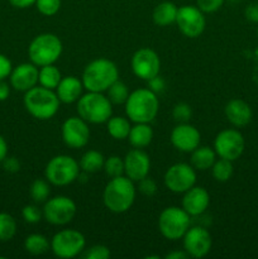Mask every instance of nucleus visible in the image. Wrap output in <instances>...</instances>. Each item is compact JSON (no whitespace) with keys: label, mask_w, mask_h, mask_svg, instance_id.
<instances>
[{"label":"nucleus","mask_w":258,"mask_h":259,"mask_svg":"<svg viewBox=\"0 0 258 259\" xmlns=\"http://www.w3.org/2000/svg\"><path fill=\"white\" fill-rule=\"evenodd\" d=\"M158 109V98L149 89L133 91L125 101V113L134 123H151L157 116Z\"/></svg>","instance_id":"2"},{"label":"nucleus","mask_w":258,"mask_h":259,"mask_svg":"<svg viewBox=\"0 0 258 259\" xmlns=\"http://www.w3.org/2000/svg\"><path fill=\"white\" fill-rule=\"evenodd\" d=\"M50 185L47 181L42 179H37L33 181V184L30 185L29 194L30 197L33 199V201L40 204V202L47 201L48 196H50Z\"/></svg>","instance_id":"33"},{"label":"nucleus","mask_w":258,"mask_h":259,"mask_svg":"<svg viewBox=\"0 0 258 259\" xmlns=\"http://www.w3.org/2000/svg\"><path fill=\"white\" fill-rule=\"evenodd\" d=\"M210 204V195L204 187L192 186L191 189L185 192L182 199V209L190 217H199L204 214Z\"/></svg>","instance_id":"20"},{"label":"nucleus","mask_w":258,"mask_h":259,"mask_svg":"<svg viewBox=\"0 0 258 259\" xmlns=\"http://www.w3.org/2000/svg\"><path fill=\"white\" fill-rule=\"evenodd\" d=\"M12 71V61H10L7 56L0 53V80H5L7 77H9Z\"/></svg>","instance_id":"41"},{"label":"nucleus","mask_w":258,"mask_h":259,"mask_svg":"<svg viewBox=\"0 0 258 259\" xmlns=\"http://www.w3.org/2000/svg\"><path fill=\"white\" fill-rule=\"evenodd\" d=\"M10 95V86L4 80H0V101H5Z\"/></svg>","instance_id":"46"},{"label":"nucleus","mask_w":258,"mask_h":259,"mask_svg":"<svg viewBox=\"0 0 258 259\" xmlns=\"http://www.w3.org/2000/svg\"><path fill=\"white\" fill-rule=\"evenodd\" d=\"M215 157L217 153L210 147H197L195 151H192L191 166L199 171H206L215 163Z\"/></svg>","instance_id":"25"},{"label":"nucleus","mask_w":258,"mask_h":259,"mask_svg":"<svg viewBox=\"0 0 258 259\" xmlns=\"http://www.w3.org/2000/svg\"><path fill=\"white\" fill-rule=\"evenodd\" d=\"M9 3L18 9H25V8H29L35 4V0H9Z\"/></svg>","instance_id":"45"},{"label":"nucleus","mask_w":258,"mask_h":259,"mask_svg":"<svg viewBox=\"0 0 258 259\" xmlns=\"http://www.w3.org/2000/svg\"><path fill=\"white\" fill-rule=\"evenodd\" d=\"M105 158L98 151H88L80 159V168L85 174H95L104 168Z\"/></svg>","instance_id":"26"},{"label":"nucleus","mask_w":258,"mask_h":259,"mask_svg":"<svg viewBox=\"0 0 258 259\" xmlns=\"http://www.w3.org/2000/svg\"><path fill=\"white\" fill-rule=\"evenodd\" d=\"M212 245L211 235L201 227L189 228L184 235L185 252L192 258H202L210 252Z\"/></svg>","instance_id":"16"},{"label":"nucleus","mask_w":258,"mask_h":259,"mask_svg":"<svg viewBox=\"0 0 258 259\" xmlns=\"http://www.w3.org/2000/svg\"><path fill=\"white\" fill-rule=\"evenodd\" d=\"M38 75L39 71L34 63H20L10 73V85L17 91L25 93L37 85Z\"/></svg>","instance_id":"19"},{"label":"nucleus","mask_w":258,"mask_h":259,"mask_svg":"<svg viewBox=\"0 0 258 259\" xmlns=\"http://www.w3.org/2000/svg\"><path fill=\"white\" fill-rule=\"evenodd\" d=\"M172 115H174L175 120L179 121V123H187L192 115L191 106L186 103L176 104L174 106V110H172Z\"/></svg>","instance_id":"36"},{"label":"nucleus","mask_w":258,"mask_h":259,"mask_svg":"<svg viewBox=\"0 0 258 259\" xmlns=\"http://www.w3.org/2000/svg\"><path fill=\"white\" fill-rule=\"evenodd\" d=\"M3 164H4L5 171L10 172V174H15V172L19 171V168H20L19 162H18V159L14 158V157L5 158L4 161H3Z\"/></svg>","instance_id":"43"},{"label":"nucleus","mask_w":258,"mask_h":259,"mask_svg":"<svg viewBox=\"0 0 258 259\" xmlns=\"http://www.w3.org/2000/svg\"><path fill=\"white\" fill-rule=\"evenodd\" d=\"M212 177L218 182H227L229 181L230 177L233 176V164L232 161L225 158H220L219 161H215L211 167Z\"/></svg>","instance_id":"32"},{"label":"nucleus","mask_w":258,"mask_h":259,"mask_svg":"<svg viewBox=\"0 0 258 259\" xmlns=\"http://www.w3.org/2000/svg\"><path fill=\"white\" fill-rule=\"evenodd\" d=\"M225 0H196V7L202 13L218 12L223 7Z\"/></svg>","instance_id":"39"},{"label":"nucleus","mask_w":258,"mask_h":259,"mask_svg":"<svg viewBox=\"0 0 258 259\" xmlns=\"http://www.w3.org/2000/svg\"><path fill=\"white\" fill-rule=\"evenodd\" d=\"M8 154V144L5 142V139L0 136V163L7 158Z\"/></svg>","instance_id":"47"},{"label":"nucleus","mask_w":258,"mask_h":259,"mask_svg":"<svg viewBox=\"0 0 258 259\" xmlns=\"http://www.w3.org/2000/svg\"><path fill=\"white\" fill-rule=\"evenodd\" d=\"M138 189H139V191L144 195V196L151 197L156 194L157 185H156V182H154V180L149 179V177L147 176V177H144V179L139 180Z\"/></svg>","instance_id":"40"},{"label":"nucleus","mask_w":258,"mask_h":259,"mask_svg":"<svg viewBox=\"0 0 258 259\" xmlns=\"http://www.w3.org/2000/svg\"><path fill=\"white\" fill-rule=\"evenodd\" d=\"M62 42L53 33H42L30 42L28 56L35 66L53 65L62 53Z\"/></svg>","instance_id":"6"},{"label":"nucleus","mask_w":258,"mask_h":259,"mask_svg":"<svg viewBox=\"0 0 258 259\" xmlns=\"http://www.w3.org/2000/svg\"><path fill=\"white\" fill-rule=\"evenodd\" d=\"M104 171L109 177L114 179V177L123 176L124 174V159H121L118 156H110L109 158L105 159L104 163Z\"/></svg>","instance_id":"34"},{"label":"nucleus","mask_w":258,"mask_h":259,"mask_svg":"<svg viewBox=\"0 0 258 259\" xmlns=\"http://www.w3.org/2000/svg\"><path fill=\"white\" fill-rule=\"evenodd\" d=\"M119 77L115 63L106 58L93 61L85 67L82 73V85L88 91L103 93L106 91Z\"/></svg>","instance_id":"3"},{"label":"nucleus","mask_w":258,"mask_h":259,"mask_svg":"<svg viewBox=\"0 0 258 259\" xmlns=\"http://www.w3.org/2000/svg\"><path fill=\"white\" fill-rule=\"evenodd\" d=\"M128 139L134 148H144L153 139V131L148 123H136L129 132Z\"/></svg>","instance_id":"23"},{"label":"nucleus","mask_w":258,"mask_h":259,"mask_svg":"<svg viewBox=\"0 0 258 259\" xmlns=\"http://www.w3.org/2000/svg\"><path fill=\"white\" fill-rule=\"evenodd\" d=\"M76 204L67 196H56L47 200L43 206V217L52 225H66L75 218Z\"/></svg>","instance_id":"10"},{"label":"nucleus","mask_w":258,"mask_h":259,"mask_svg":"<svg viewBox=\"0 0 258 259\" xmlns=\"http://www.w3.org/2000/svg\"><path fill=\"white\" fill-rule=\"evenodd\" d=\"M80 164L70 156H56L47 163L45 176L50 184L55 186H66L77 180L80 175Z\"/></svg>","instance_id":"7"},{"label":"nucleus","mask_w":258,"mask_h":259,"mask_svg":"<svg viewBox=\"0 0 258 259\" xmlns=\"http://www.w3.org/2000/svg\"><path fill=\"white\" fill-rule=\"evenodd\" d=\"M176 23L180 32L189 38H196L202 34L206 25L204 13L197 7L192 5H184L179 8Z\"/></svg>","instance_id":"12"},{"label":"nucleus","mask_w":258,"mask_h":259,"mask_svg":"<svg viewBox=\"0 0 258 259\" xmlns=\"http://www.w3.org/2000/svg\"><path fill=\"white\" fill-rule=\"evenodd\" d=\"M61 134H62L63 142L68 147L75 149L85 147L90 139V129H89L88 121L77 116H71L67 120H65L61 128Z\"/></svg>","instance_id":"15"},{"label":"nucleus","mask_w":258,"mask_h":259,"mask_svg":"<svg viewBox=\"0 0 258 259\" xmlns=\"http://www.w3.org/2000/svg\"><path fill=\"white\" fill-rule=\"evenodd\" d=\"M245 18H247L249 22L258 23V3H252V4L248 5L245 8Z\"/></svg>","instance_id":"42"},{"label":"nucleus","mask_w":258,"mask_h":259,"mask_svg":"<svg viewBox=\"0 0 258 259\" xmlns=\"http://www.w3.org/2000/svg\"><path fill=\"white\" fill-rule=\"evenodd\" d=\"M158 228L166 239L177 240L184 238L190 228V215L177 206L166 207L158 218Z\"/></svg>","instance_id":"8"},{"label":"nucleus","mask_w":258,"mask_h":259,"mask_svg":"<svg viewBox=\"0 0 258 259\" xmlns=\"http://www.w3.org/2000/svg\"><path fill=\"white\" fill-rule=\"evenodd\" d=\"M189 258V254L186 252H180V250H175V252L168 253L166 255V259H186Z\"/></svg>","instance_id":"48"},{"label":"nucleus","mask_w":258,"mask_h":259,"mask_svg":"<svg viewBox=\"0 0 258 259\" xmlns=\"http://www.w3.org/2000/svg\"><path fill=\"white\" fill-rule=\"evenodd\" d=\"M131 129V123L128 119L123 118V116H113L108 120V133L114 139L121 141V139L128 138Z\"/></svg>","instance_id":"28"},{"label":"nucleus","mask_w":258,"mask_h":259,"mask_svg":"<svg viewBox=\"0 0 258 259\" xmlns=\"http://www.w3.org/2000/svg\"><path fill=\"white\" fill-rule=\"evenodd\" d=\"M148 86L149 90H152L153 93H158V91H162L164 89V81L157 75L156 77L148 80Z\"/></svg>","instance_id":"44"},{"label":"nucleus","mask_w":258,"mask_h":259,"mask_svg":"<svg viewBox=\"0 0 258 259\" xmlns=\"http://www.w3.org/2000/svg\"><path fill=\"white\" fill-rule=\"evenodd\" d=\"M35 7L40 14L52 17L60 10L61 0H35Z\"/></svg>","instance_id":"35"},{"label":"nucleus","mask_w":258,"mask_h":259,"mask_svg":"<svg viewBox=\"0 0 258 259\" xmlns=\"http://www.w3.org/2000/svg\"><path fill=\"white\" fill-rule=\"evenodd\" d=\"M233 2H237V0H233Z\"/></svg>","instance_id":"50"},{"label":"nucleus","mask_w":258,"mask_h":259,"mask_svg":"<svg viewBox=\"0 0 258 259\" xmlns=\"http://www.w3.org/2000/svg\"><path fill=\"white\" fill-rule=\"evenodd\" d=\"M179 8L171 2H163L153 10V22L159 27H166L176 22Z\"/></svg>","instance_id":"24"},{"label":"nucleus","mask_w":258,"mask_h":259,"mask_svg":"<svg viewBox=\"0 0 258 259\" xmlns=\"http://www.w3.org/2000/svg\"><path fill=\"white\" fill-rule=\"evenodd\" d=\"M77 113L80 118L91 124H101L111 118L113 109L108 96L101 93L89 91L77 100Z\"/></svg>","instance_id":"5"},{"label":"nucleus","mask_w":258,"mask_h":259,"mask_svg":"<svg viewBox=\"0 0 258 259\" xmlns=\"http://www.w3.org/2000/svg\"><path fill=\"white\" fill-rule=\"evenodd\" d=\"M136 199V187L133 181L126 176L111 179L105 186L103 201L109 211L123 214L128 211Z\"/></svg>","instance_id":"1"},{"label":"nucleus","mask_w":258,"mask_h":259,"mask_svg":"<svg viewBox=\"0 0 258 259\" xmlns=\"http://www.w3.org/2000/svg\"><path fill=\"white\" fill-rule=\"evenodd\" d=\"M225 116L235 126H244L252 120V109L245 101L234 99L225 106Z\"/></svg>","instance_id":"22"},{"label":"nucleus","mask_w":258,"mask_h":259,"mask_svg":"<svg viewBox=\"0 0 258 259\" xmlns=\"http://www.w3.org/2000/svg\"><path fill=\"white\" fill-rule=\"evenodd\" d=\"M244 138L234 129H225L217 136L214 141V151L220 158L235 161L244 152Z\"/></svg>","instance_id":"11"},{"label":"nucleus","mask_w":258,"mask_h":259,"mask_svg":"<svg viewBox=\"0 0 258 259\" xmlns=\"http://www.w3.org/2000/svg\"><path fill=\"white\" fill-rule=\"evenodd\" d=\"M17 233L15 219L8 212H0V242H9Z\"/></svg>","instance_id":"31"},{"label":"nucleus","mask_w":258,"mask_h":259,"mask_svg":"<svg viewBox=\"0 0 258 259\" xmlns=\"http://www.w3.org/2000/svg\"><path fill=\"white\" fill-rule=\"evenodd\" d=\"M82 89V81H80L75 76H66L61 78L60 83L56 88V94L61 103L72 104L81 98Z\"/></svg>","instance_id":"21"},{"label":"nucleus","mask_w":258,"mask_h":259,"mask_svg":"<svg viewBox=\"0 0 258 259\" xmlns=\"http://www.w3.org/2000/svg\"><path fill=\"white\" fill-rule=\"evenodd\" d=\"M61 78H62V76H61L60 70H58L55 65H47L42 66V68L39 70L38 82H39L40 86H43V88L55 90L58 86V83H60Z\"/></svg>","instance_id":"27"},{"label":"nucleus","mask_w":258,"mask_h":259,"mask_svg":"<svg viewBox=\"0 0 258 259\" xmlns=\"http://www.w3.org/2000/svg\"><path fill=\"white\" fill-rule=\"evenodd\" d=\"M108 99L110 100L111 104H115V105H120V104H125L126 99L129 96V91H128V86L120 81L118 80L115 82H113L110 85V88L108 89Z\"/></svg>","instance_id":"30"},{"label":"nucleus","mask_w":258,"mask_h":259,"mask_svg":"<svg viewBox=\"0 0 258 259\" xmlns=\"http://www.w3.org/2000/svg\"><path fill=\"white\" fill-rule=\"evenodd\" d=\"M257 34H258V28H257Z\"/></svg>","instance_id":"49"},{"label":"nucleus","mask_w":258,"mask_h":259,"mask_svg":"<svg viewBox=\"0 0 258 259\" xmlns=\"http://www.w3.org/2000/svg\"><path fill=\"white\" fill-rule=\"evenodd\" d=\"M24 248L32 255H40L48 252L51 248V243L47 238L42 234H30L25 238Z\"/></svg>","instance_id":"29"},{"label":"nucleus","mask_w":258,"mask_h":259,"mask_svg":"<svg viewBox=\"0 0 258 259\" xmlns=\"http://www.w3.org/2000/svg\"><path fill=\"white\" fill-rule=\"evenodd\" d=\"M161 61L158 55L149 48H141L132 57V70L137 77L151 80L159 73Z\"/></svg>","instance_id":"14"},{"label":"nucleus","mask_w":258,"mask_h":259,"mask_svg":"<svg viewBox=\"0 0 258 259\" xmlns=\"http://www.w3.org/2000/svg\"><path fill=\"white\" fill-rule=\"evenodd\" d=\"M85 259H108L110 257V250L105 245H93L82 255Z\"/></svg>","instance_id":"38"},{"label":"nucleus","mask_w":258,"mask_h":259,"mask_svg":"<svg viewBox=\"0 0 258 259\" xmlns=\"http://www.w3.org/2000/svg\"><path fill=\"white\" fill-rule=\"evenodd\" d=\"M23 101L28 113L39 120H47L55 116L61 103L57 94L43 86H34L25 91Z\"/></svg>","instance_id":"4"},{"label":"nucleus","mask_w":258,"mask_h":259,"mask_svg":"<svg viewBox=\"0 0 258 259\" xmlns=\"http://www.w3.org/2000/svg\"><path fill=\"white\" fill-rule=\"evenodd\" d=\"M149 169H151V161L146 152L136 148L126 153L124 158V174L132 181L138 182L139 180L147 177Z\"/></svg>","instance_id":"17"},{"label":"nucleus","mask_w":258,"mask_h":259,"mask_svg":"<svg viewBox=\"0 0 258 259\" xmlns=\"http://www.w3.org/2000/svg\"><path fill=\"white\" fill-rule=\"evenodd\" d=\"M22 215L23 219L27 223H29V224H37L42 219L43 211H40L38 209V206H35V205H27V206L23 207Z\"/></svg>","instance_id":"37"},{"label":"nucleus","mask_w":258,"mask_h":259,"mask_svg":"<svg viewBox=\"0 0 258 259\" xmlns=\"http://www.w3.org/2000/svg\"><path fill=\"white\" fill-rule=\"evenodd\" d=\"M200 138V132L187 123H180L171 133V142L175 148L186 153L195 151L199 147Z\"/></svg>","instance_id":"18"},{"label":"nucleus","mask_w":258,"mask_h":259,"mask_svg":"<svg viewBox=\"0 0 258 259\" xmlns=\"http://www.w3.org/2000/svg\"><path fill=\"white\" fill-rule=\"evenodd\" d=\"M86 239L82 233L73 229H65L53 235L51 249L58 258H75L85 249Z\"/></svg>","instance_id":"9"},{"label":"nucleus","mask_w":258,"mask_h":259,"mask_svg":"<svg viewBox=\"0 0 258 259\" xmlns=\"http://www.w3.org/2000/svg\"><path fill=\"white\" fill-rule=\"evenodd\" d=\"M196 174L194 167L187 163H176L169 167L164 174V185L167 189L176 194H185L195 186Z\"/></svg>","instance_id":"13"}]
</instances>
